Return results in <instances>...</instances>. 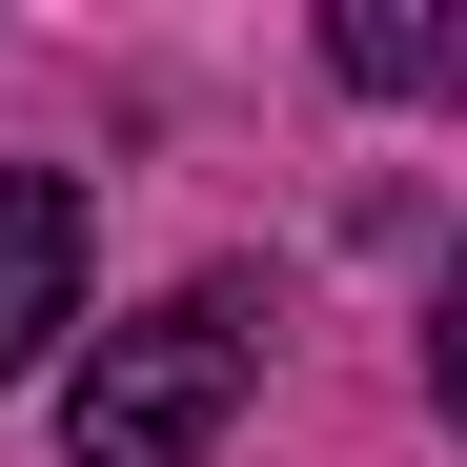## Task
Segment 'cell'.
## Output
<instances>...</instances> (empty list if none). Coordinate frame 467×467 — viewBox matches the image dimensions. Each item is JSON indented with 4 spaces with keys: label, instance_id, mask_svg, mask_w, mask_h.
<instances>
[{
    "label": "cell",
    "instance_id": "6da1fadb",
    "mask_svg": "<svg viewBox=\"0 0 467 467\" xmlns=\"http://www.w3.org/2000/svg\"><path fill=\"white\" fill-rule=\"evenodd\" d=\"M244 386H265V305H244V285H183V305H142V326L82 346L61 447H82V467H203Z\"/></svg>",
    "mask_w": 467,
    "mask_h": 467
},
{
    "label": "cell",
    "instance_id": "7a4b0ae2",
    "mask_svg": "<svg viewBox=\"0 0 467 467\" xmlns=\"http://www.w3.org/2000/svg\"><path fill=\"white\" fill-rule=\"evenodd\" d=\"M61 326H82V183H61V163H0V386H21Z\"/></svg>",
    "mask_w": 467,
    "mask_h": 467
},
{
    "label": "cell",
    "instance_id": "3957f363",
    "mask_svg": "<svg viewBox=\"0 0 467 467\" xmlns=\"http://www.w3.org/2000/svg\"><path fill=\"white\" fill-rule=\"evenodd\" d=\"M326 61H346L366 102H447V82H467V21H407V0H346V21H326Z\"/></svg>",
    "mask_w": 467,
    "mask_h": 467
},
{
    "label": "cell",
    "instance_id": "277c9868",
    "mask_svg": "<svg viewBox=\"0 0 467 467\" xmlns=\"http://www.w3.org/2000/svg\"><path fill=\"white\" fill-rule=\"evenodd\" d=\"M427 407L467 427V244H447V285H427Z\"/></svg>",
    "mask_w": 467,
    "mask_h": 467
}]
</instances>
